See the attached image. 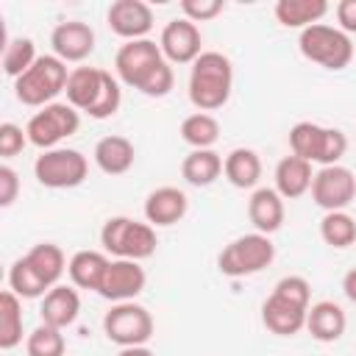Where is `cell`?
<instances>
[{"mask_svg":"<svg viewBox=\"0 0 356 356\" xmlns=\"http://www.w3.org/2000/svg\"><path fill=\"white\" fill-rule=\"evenodd\" d=\"M114 72L117 81L131 89H139L147 97H164L175 83L170 61L161 56V47L150 39L125 42L114 56Z\"/></svg>","mask_w":356,"mask_h":356,"instance_id":"cell-1","label":"cell"},{"mask_svg":"<svg viewBox=\"0 0 356 356\" xmlns=\"http://www.w3.org/2000/svg\"><path fill=\"white\" fill-rule=\"evenodd\" d=\"M234 89L231 58L217 50H203L189 72V103L197 111H217L228 103Z\"/></svg>","mask_w":356,"mask_h":356,"instance_id":"cell-2","label":"cell"},{"mask_svg":"<svg viewBox=\"0 0 356 356\" xmlns=\"http://www.w3.org/2000/svg\"><path fill=\"white\" fill-rule=\"evenodd\" d=\"M67 64L58 56H39L33 67L14 81V95L22 106L44 108L56 103V97L67 89Z\"/></svg>","mask_w":356,"mask_h":356,"instance_id":"cell-3","label":"cell"},{"mask_svg":"<svg viewBox=\"0 0 356 356\" xmlns=\"http://www.w3.org/2000/svg\"><path fill=\"white\" fill-rule=\"evenodd\" d=\"M100 245L114 259L142 261L156 253L159 236L150 222H139L131 217H108L100 228Z\"/></svg>","mask_w":356,"mask_h":356,"instance_id":"cell-4","label":"cell"},{"mask_svg":"<svg viewBox=\"0 0 356 356\" xmlns=\"http://www.w3.org/2000/svg\"><path fill=\"white\" fill-rule=\"evenodd\" d=\"M273 259H275V245L270 242V236L253 231L228 242L217 256V267L228 278H245L270 267Z\"/></svg>","mask_w":356,"mask_h":356,"instance_id":"cell-5","label":"cell"},{"mask_svg":"<svg viewBox=\"0 0 356 356\" xmlns=\"http://www.w3.org/2000/svg\"><path fill=\"white\" fill-rule=\"evenodd\" d=\"M298 47L303 53V58L325 67V70H345L353 61V42L345 31L331 28V25H309L300 31L298 36Z\"/></svg>","mask_w":356,"mask_h":356,"instance_id":"cell-6","label":"cell"},{"mask_svg":"<svg viewBox=\"0 0 356 356\" xmlns=\"http://www.w3.org/2000/svg\"><path fill=\"white\" fill-rule=\"evenodd\" d=\"M33 175L47 189H75L89 175V161L81 150L53 147L33 161Z\"/></svg>","mask_w":356,"mask_h":356,"instance_id":"cell-7","label":"cell"},{"mask_svg":"<svg viewBox=\"0 0 356 356\" xmlns=\"http://www.w3.org/2000/svg\"><path fill=\"white\" fill-rule=\"evenodd\" d=\"M153 317L145 306L125 300V303H114L106 317H103V334L108 337V342L120 345V348H134V345H147L153 337Z\"/></svg>","mask_w":356,"mask_h":356,"instance_id":"cell-8","label":"cell"},{"mask_svg":"<svg viewBox=\"0 0 356 356\" xmlns=\"http://www.w3.org/2000/svg\"><path fill=\"white\" fill-rule=\"evenodd\" d=\"M78 128H81L78 108H72L70 103H50V106L39 108V111L28 120L25 134H28V142L36 145V147L44 153V150L58 147L61 139L78 134Z\"/></svg>","mask_w":356,"mask_h":356,"instance_id":"cell-9","label":"cell"},{"mask_svg":"<svg viewBox=\"0 0 356 356\" xmlns=\"http://www.w3.org/2000/svg\"><path fill=\"white\" fill-rule=\"evenodd\" d=\"M356 197V178L348 167H320L312 181V200L325 211H345Z\"/></svg>","mask_w":356,"mask_h":356,"instance_id":"cell-10","label":"cell"},{"mask_svg":"<svg viewBox=\"0 0 356 356\" xmlns=\"http://www.w3.org/2000/svg\"><path fill=\"white\" fill-rule=\"evenodd\" d=\"M145 284H147V275L139 267V261L111 259L106 267V275L97 286V295L111 303H125V300H134L145 289Z\"/></svg>","mask_w":356,"mask_h":356,"instance_id":"cell-11","label":"cell"},{"mask_svg":"<svg viewBox=\"0 0 356 356\" xmlns=\"http://www.w3.org/2000/svg\"><path fill=\"white\" fill-rule=\"evenodd\" d=\"M203 39H200V28L195 22H189L186 17H178V19H170L159 36V47H161V56L170 61V64H195L197 56L203 53L200 50Z\"/></svg>","mask_w":356,"mask_h":356,"instance_id":"cell-12","label":"cell"},{"mask_svg":"<svg viewBox=\"0 0 356 356\" xmlns=\"http://www.w3.org/2000/svg\"><path fill=\"white\" fill-rule=\"evenodd\" d=\"M106 22L120 39L136 42L147 39V33L153 31V11L142 0H114L106 11Z\"/></svg>","mask_w":356,"mask_h":356,"instance_id":"cell-13","label":"cell"},{"mask_svg":"<svg viewBox=\"0 0 356 356\" xmlns=\"http://www.w3.org/2000/svg\"><path fill=\"white\" fill-rule=\"evenodd\" d=\"M50 44H53V56H58L64 64L67 61H83L95 50V31L81 19H67V22H58L53 28Z\"/></svg>","mask_w":356,"mask_h":356,"instance_id":"cell-14","label":"cell"},{"mask_svg":"<svg viewBox=\"0 0 356 356\" xmlns=\"http://www.w3.org/2000/svg\"><path fill=\"white\" fill-rule=\"evenodd\" d=\"M186 209H189V197L178 186H159L145 197V220L156 228L181 222L186 217Z\"/></svg>","mask_w":356,"mask_h":356,"instance_id":"cell-15","label":"cell"},{"mask_svg":"<svg viewBox=\"0 0 356 356\" xmlns=\"http://www.w3.org/2000/svg\"><path fill=\"white\" fill-rule=\"evenodd\" d=\"M306 312L303 306H295L278 295H270L264 303H261V323L270 334H278V337H295L306 328Z\"/></svg>","mask_w":356,"mask_h":356,"instance_id":"cell-16","label":"cell"},{"mask_svg":"<svg viewBox=\"0 0 356 356\" xmlns=\"http://www.w3.org/2000/svg\"><path fill=\"white\" fill-rule=\"evenodd\" d=\"M42 323L53 325V328H70L78 314H81V298H78V289L75 286H67V284H56L44 298H42Z\"/></svg>","mask_w":356,"mask_h":356,"instance_id":"cell-17","label":"cell"},{"mask_svg":"<svg viewBox=\"0 0 356 356\" xmlns=\"http://www.w3.org/2000/svg\"><path fill=\"white\" fill-rule=\"evenodd\" d=\"M248 217L253 228L264 236L275 234L284 225V197L275 192V186H259L248 200Z\"/></svg>","mask_w":356,"mask_h":356,"instance_id":"cell-18","label":"cell"},{"mask_svg":"<svg viewBox=\"0 0 356 356\" xmlns=\"http://www.w3.org/2000/svg\"><path fill=\"white\" fill-rule=\"evenodd\" d=\"M348 328V317L339 303L334 300H320L312 303L306 312V331L317 342H337Z\"/></svg>","mask_w":356,"mask_h":356,"instance_id":"cell-19","label":"cell"},{"mask_svg":"<svg viewBox=\"0 0 356 356\" xmlns=\"http://www.w3.org/2000/svg\"><path fill=\"white\" fill-rule=\"evenodd\" d=\"M106 72L108 70H100V67H75L70 70V78H67V103L78 111H89L103 89V81H106Z\"/></svg>","mask_w":356,"mask_h":356,"instance_id":"cell-20","label":"cell"},{"mask_svg":"<svg viewBox=\"0 0 356 356\" xmlns=\"http://www.w3.org/2000/svg\"><path fill=\"white\" fill-rule=\"evenodd\" d=\"M314 172H312V161L298 159V156H284L275 164V192L284 200H295L300 195H306L312 189Z\"/></svg>","mask_w":356,"mask_h":356,"instance_id":"cell-21","label":"cell"},{"mask_svg":"<svg viewBox=\"0 0 356 356\" xmlns=\"http://www.w3.org/2000/svg\"><path fill=\"white\" fill-rule=\"evenodd\" d=\"M134 159H136L134 142L125 136H103L95 145V164L106 175H125L134 167Z\"/></svg>","mask_w":356,"mask_h":356,"instance_id":"cell-22","label":"cell"},{"mask_svg":"<svg viewBox=\"0 0 356 356\" xmlns=\"http://www.w3.org/2000/svg\"><path fill=\"white\" fill-rule=\"evenodd\" d=\"M222 172L231 186L236 189H253L261 178V159L250 147H234L222 159Z\"/></svg>","mask_w":356,"mask_h":356,"instance_id":"cell-23","label":"cell"},{"mask_svg":"<svg viewBox=\"0 0 356 356\" xmlns=\"http://www.w3.org/2000/svg\"><path fill=\"white\" fill-rule=\"evenodd\" d=\"M108 256L100 253V250H78L70 264H67V273H70V281L72 286L78 289H92L97 292L103 275H106V267H108Z\"/></svg>","mask_w":356,"mask_h":356,"instance_id":"cell-24","label":"cell"},{"mask_svg":"<svg viewBox=\"0 0 356 356\" xmlns=\"http://www.w3.org/2000/svg\"><path fill=\"white\" fill-rule=\"evenodd\" d=\"M273 11L284 28H300L303 31L309 25H317L328 14V3L325 0H278Z\"/></svg>","mask_w":356,"mask_h":356,"instance_id":"cell-25","label":"cell"},{"mask_svg":"<svg viewBox=\"0 0 356 356\" xmlns=\"http://www.w3.org/2000/svg\"><path fill=\"white\" fill-rule=\"evenodd\" d=\"M222 172V156L217 150H192L181 161V175L192 186H211Z\"/></svg>","mask_w":356,"mask_h":356,"instance_id":"cell-26","label":"cell"},{"mask_svg":"<svg viewBox=\"0 0 356 356\" xmlns=\"http://www.w3.org/2000/svg\"><path fill=\"white\" fill-rule=\"evenodd\" d=\"M25 259L31 261V267L39 273V278L53 289L56 284H58V278L64 275V270H67V259H64V250L58 248V245H53V242H39V245H33L28 253H25Z\"/></svg>","mask_w":356,"mask_h":356,"instance_id":"cell-27","label":"cell"},{"mask_svg":"<svg viewBox=\"0 0 356 356\" xmlns=\"http://www.w3.org/2000/svg\"><path fill=\"white\" fill-rule=\"evenodd\" d=\"M323 145H325V128L317 122H295L289 128V147L292 156L306 159L312 164H320L323 156Z\"/></svg>","mask_w":356,"mask_h":356,"instance_id":"cell-28","label":"cell"},{"mask_svg":"<svg viewBox=\"0 0 356 356\" xmlns=\"http://www.w3.org/2000/svg\"><path fill=\"white\" fill-rule=\"evenodd\" d=\"M22 342V298L6 289L0 295V348L11 350Z\"/></svg>","mask_w":356,"mask_h":356,"instance_id":"cell-29","label":"cell"},{"mask_svg":"<svg viewBox=\"0 0 356 356\" xmlns=\"http://www.w3.org/2000/svg\"><path fill=\"white\" fill-rule=\"evenodd\" d=\"M181 139L192 150H211L220 139V122L206 111H195L181 122Z\"/></svg>","mask_w":356,"mask_h":356,"instance_id":"cell-30","label":"cell"},{"mask_svg":"<svg viewBox=\"0 0 356 356\" xmlns=\"http://www.w3.org/2000/svg\"><path fill=\"white\" fill-rule=\"evenodd\" d=\"M36 58H39V56H36L33 39H28V36L6 39V44H3V72H6L8 78L17 81L19 75H25V72L33 67Z\"/></svg>","mask_w":356,"mask_h":356,"instance_id":"cell-31","label":"cell"},{"mask_svg":"<svg viewBox=\"0 0 356 356\" xmlns=\"http://www.w3.org/2000/svg\"><path fill=\"white\" fill-rule=\"evenodd\" d=\"M320 236L331 248H350L356 242V220L348 211H325L320 220Z\"/></svg>","mask_w":356,"mask_h":356,"instance_id":"cell-32","label":"cell"},{"mask_svg":"<svg viewBox=\"0 0 356 356\" xmlns=\"http://www.w3.org/2000/svg\"><path fill=\"white\" fill-rule=\"evenodd\" d=\"M8 289L14 295H19V298H42V295L50 292V286L39 278V273L31 267V261L25 256L11 264V270H8Z\"/></svg>","mask_w":356,"mask_h":356,"instance_id":"cell-33","label":"cell"},{"mask_svg":"<svg viewBox=\"0 0 356 356\" xmlns=\"http://www.w3.org/2000/svg\"><path fill=\"white\" fill-rule=\"evenodd\" d=\"M25 350H28V356H64L67 342H64L61 328H53V325L42 323L28 334Z\"/></svg>","mask_w":356,"mask_h":356,"instance_id":"cell-34","label":"cell"},{"mask_svg":"<svg viewBox=\"0 0 356 356\" xmlns=\"http://www.w3.org/2000/svg\"><path fill=\"white\" fill-rule=\"evenodd\" d=\"M120 103H122V89H120V81H117L111 72H106L103 89H100V95H97L95 106H92L86 114H89L92 120H108L111 114H117Z\"/></svg>","mask_w":356,"mask_h":356,"instance_id":"cell-35","label":"cell"},{"mask_svg":"<svg viewBox=\"0 0 356 356\" xmlns=\"http://www.w3.org/2000/svg\"><path fill=\"white\" fill-rule=\"evenodd\" d=\"M273 295H278V298H284V300H289V303H295V306L309 309L312 286H309V281H306L303 275H284V278L273 286Z\"/></svg>","mask_w":356,"mask_h":356,"instance_id":"cell-36","label":"cell"},{"mask_svg":"<svg viewBox=\"0 0 356 356\" xmlns=\"http://www.w3.org/2000/svg\"><path fill=\"white\" fill-rule=\"evenodd\" d=\"M25 145H28V134L19 125H14V122H3L0 125V156L3 159L19 156Z\"/></svg>","mask_w":356,"mask_h":356,"instance_id":"cell-37","label":"cell"},{"mask_svg":"<svg viewBox=\"0 0 356 356\" xmlns=\"http://www.w3.org/2000/svg\"><path fill=\"white\" fill-rule=\"evenodd\" d=\"M225 8L222 0H181V11L189 22H206L214 19Z\"/></svg>","mask_w":356,"mask_h":356,"instance_id":"cell-38","label":"cell"},{"mask_svg":"<svg viewBox=\"0 0 356 356\" xmlns=\"http://www.w3.org/2000/svg\"><path fill=\"white\" fill-rule=\"evenodd\" d=\"M345 150H348V136H345L339 128H325V145H323L320 164H323V167L339 164V159L345 156Z\"/></svg>","mask_w":356,"mask_h":356,"instance_id":"cell-39","label":"cell"},{"mask_svg":"<svg viewBox=\"0 0 356 356\" xmlns=\"http://www.w3.org/2000/svg\"><path fill=\"white\" fill-rule=\"evenodd\" d=\"M17 192H19V178L8 164H3L0 167V206L3 209L11 206L17 200Z\"/></svg>","mask_w":356,"mask_h":356,"instance_id":"cell-40","label":"cell"},{"mask_svg":"<svg viewBox=\"0 0 356 356\" xmlns=\"http://www.w3.org/2000/svg\"><path fill=\"white\" fill-rule=\"evenodd\" d=\"M337 22H339V31L356 33V0H339L337 3Z\"/></svg>","mask_w":356,"mask_h":356,"instance_id":"cell-41","label":"cell"},{"mask_svg":"<svg viewBox=\"0 0 356 356\" xmlns=\"http://www.w3.org/2000/svg\"><path fill=\"white\" fill-rule=\"evenodd\" d=\"M342 292H345V298H348L350 303H356V267L345 273V278H342Z\"/></svg>","mask_w":356,"mask_h":356,"instance_id":"cell-42","label":"cell"},{"mask_svg":"<svg viewBox=\"0 0 356 356\" xmlns=\"http://www.w3.org/2000/svg\"><path fill=\"white\" fill-rule=\"evenodd\" d=\"M117 356H156L147 345H134V348H120Z\"/></svg>","mask_w":356,"mask_h":356,"instance_id":"cell-43","label":"cell"}]
</instances>
